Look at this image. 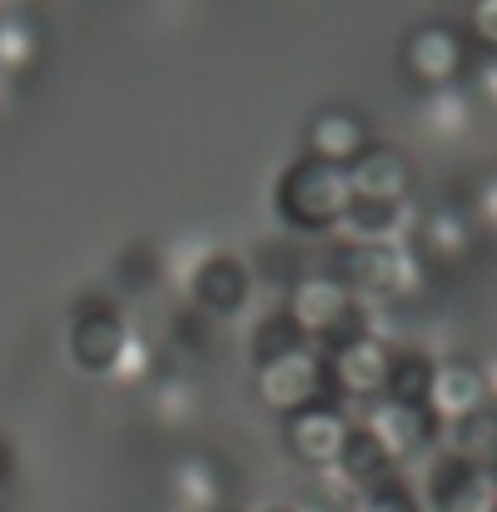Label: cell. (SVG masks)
<instances>
[{"instance_id": "2", "label": "cell", "mask_w": 497, "mask_h": 512, "mask_svg": "<svg viewBox=\"0 0 497 512\" xmlns=\"http://www.w3.org/2000/svg\"><path fill=\"white\" fill-rule=\"evenodd\" d=\"M348 174L324 160H294L274 184V214L294 234H333L338 214L348 209Z\"/></svg>"}, {"instance_id": "23", "label": "cell", "mask_w": 497, "mask_h": 512, "mask_svg": "<svg viewBox=\"0 0 497 512\" xmlns=\"http://www.w3.org/2000/svg\"><path fill=\"white\" fill-rule=\"evenodd\" d=\"M423 120L433 135H463L473 125V95L463 85H448V90H428L423 95Z\"/></svg>"}, {"instance_id": "24", "label": "cell", "mask_w": 497, "mask_h": 512, "mask_svg": "<svg viewBox=\"0 0 497 512\" xmlns=\"http://www.w3.org/2000/svg\"><path fill=\"white\" fill-rule=\"evenodd\" d=\"M348 512H423V503H418V493L403 478H388V483H378L368 493H353Z\"/></svg>"}, {"instance_id": "21", "label": "cell", "mask_w": 497, "mask_h": 512, "mask_svg": "<svg viewBox=\"0 0 497 512\" xmlns=\"http://www.w3.org/2000/svg\"><path fill=\"white\" fill-rule=\"evenodd\" d=\"M294 348H309V343L289 324L284 309H269V314L249 329V358H254V368H264V363H274V358H284V353H294Z\"/></svg>"}, {"instance_id": "12", "label": "cell", "mask_w": 497, "mask_h": 512, "mask_svg": "<svg viewBox=\"0 0 497 512\" xmlns=\"http://www.w3.org/2000/svg\"><path fill=\"white\" fill-rule=\"evenodd\" d=\"M130 339V324L120 319V309L110 299H85L75 309V324H70V358L80 373H110L120 343Z\"/></svg>"}, {"instance_id": "15", "label": "cell", "mask_w": 497, "mask_h": 512, "mask_svg": "<svg viewBox=\"0 0 497 512\" xmlns=\"http://www.w3.org/2000/svg\"><path fill=\"white\" fill-rule=\"evenodd\" d=\"M418 214L408 204H368V199H348V209L338 214L333 234L338 244H408L413 239Z\"/></svg>"}, {"instance_id": "29", "label": "cell", "mask_w": 497, "mask_h": 512, "mask_svg": "<svg viewBox=\"0 0 497 512\" xmlns=\"http://www.w3.org/2000/svg\"><path fill=\"white\" fill-rule=\"evenodd\" d=\"M269 512H309V508H269Z\"/></svg>"}, {"instance_id": "26", "label": "cell", "mask_w": 497, "mask_h": 512, "mask_svg": "<svg viewBox=\"0 0 497 512\" xmlns=\"http://www.w3.org/2000/svg\"><path fill=\"white\" fill-rule=\"evenodd\" d=\"M204 339H209V319H204V314H194V309H179V314H174V343L199 348Z\"/></svg>"}, {"instance_id": "17", "label": "cell", "mask_w": 497, "mask_h": 512, "mask_svg": "<svg viewBox=\"0 0 497 512\" xmlns=\"http://www.w3.org/2000/svg\"><path fill=\"white\" fill-rule=\"evenodd\" d=\"M433 353L428 348H393L388 353V373H383V393L388 403H408V408H423L428 403V383H433Z\"/></svg>"}, {"instance_id": "18", "label": "cell", "mask_w": 497, "mask_h": 512, "mask_svg": "<svg viewBox=\"0 0 497 512\" xmlns=\"http://www.w3.org/2000/svg\"><path fill=\"white\" fill-rule=\"evenodd\" d=\"M333 473L348 483V493H368V488H378V483L398 478V468L373 448V438H368L358 423H353V433H348V443H343V453H338Z\"/></svg>"}, {"instance_id": "22", "label": "cell", "mask_w": 497, "mask_h": 512, "mask_svg": "<svg viewBox=\"0 0 497 512\" xmlns=\"http://www.w3.org/2000/svg\"><path fill=\"white\" fill-rule=\"evenodd\" d=\"M443 433H448V438H443V453H458V458H468V463H488V458H493V433H497L493 408H478V413L448 423Z\"/></svg>"}, {"instance_id": "8", "label": "cell", "mask_w": 497, "mask_h": 512, "mask_svg": "<svg viewBox=\"0 0 497 512\" xmlns=\"http://www.w3.org/2000/svg\"><path fill=\"white\" fill-rule=\"evenodd\" d=\"M254 383H259V398L274 408V413H299L309 403L324 398L329 388V373H324V353L319 348H294L264 368H254Z\"/></svg>"}, {"instance_id": "5", "label": "cell", "mask_w": 497, "mask_h": 512, "mask_svg": "<svg viewBox=\"0 0 497 512\" xmlns=\"http://www.w3.org/2000/svg\"><path fill=\"white\" fill-rule=\"evenodd\" d=\"M184 284H189V309L204 314L209 324L214 319H229L249 304L254 294V274L244 259L224 254V249H204L189 269H184Z\"/></svg>"}, {"instance_id": "6", "label": "cell", "mask_w": 497, "mask_h": 512, "mask_svg": "<svg viewBox=\"0 0 497 512\" xmlns=\"http://www.w3.org/2000/svg\"><path fill=\"white\" fill-rule=\"evenodd\" d=\"M423 512H497L493 463H468L458 453H438L423 478Z\"/></svg>"}, {"instance_id": "14", "label": "cell", "mask_w": 497, "mask_h": 512, "mask_svg": "<svg viewBox=\"0 0 497 512\" xmlns=\"http://www.w3.org/2000/svg\"><path fill=\"white\" fill-rule=\"evenodd\" d=\"M473 239H478L473 219L458 204H438V209H428L413 224V239L408 244H413V254L423 264H463L473 254Z\"/></svg>"}, {"instance_id": "3", "label": "cell", "mask_w": 497, "mask_h": 512, "mask_svg": "<svg viewBox=\"0 0 497 512\" xmlns=\"http://www.w3.org/2000/svg\"><path fill=\"white\" fill-rule=\"evenodd\" d=\"M289 324L304 334V343H338L348 334H363L368 329V309L333 279V274H304L289 284V304H284Z\"/></svg>"}, {"instance_id": "30", "label": "cell", "mask_w": 497, "mask_h": 512, "mask_svg": "<svg viewBox=\"0 0 497 512\" xmlns=\"http://www.w3.org/2000/svg\"><path fill=\"white\" fill-rule=\"evenodd\" d=\"M219 512H224V508H219Z\"/></svg>"}, {"instance_id": "28", "label": "cell", "mask_w": 497, "mask_h": 512, "mask_svg": "<svg viewBox=\"0 0 497 512\" xmlns=\"http://www.w3.org/2000/svg\"><path fill=\"white\" fill-rule=\"evenodd\" d=\"M10 473H15V448H10V438L0 433V488L10 483Z\"/></svg>"}, {"instance_id": "13", "label": "cell", "mask_w": 497, "mask_h": 512, "mask_svg": "<svg viewBox=\"0 0 497 512\" xmlns=\"http://www.w3.org/2000/svg\"><path fill=\"white\" fill-rule=\"evenodd\" d=\"M423 408L438 418V428H448V423L488 408V373L473 358H443V363H433V383H428V403Z\"/></svg>"}, {"instance_id": "4", "label": "cell", "mask_w": 497, "mask_h": 512, "mask_svg": "<svg viewBox=\"0 0 497 512\" xmlns=\"http://www.w3.org/2000/svg\"><path fill=\"white\" fill-rule=\"evenodd\" d=\"M403 70L423 90L463 85L468 75V35L448 20H423L403 35Z\"/></svg>"}, {"instance_id": "27", "label": "cell", "mask_w": 497, "mask_h": 512, "mask_svg": "<svg viewBox=\"0 0 497 512\" xmlns=\"http://www.w3.org/2000/svg\"><path fill=\"white\" fill-rule=\"evenodd\" d=\"M473 35H478L483 50H493L497 45V0H483V5L473 10Z\"/></svg>"}, {"instance_id": "19", "label": "cell", "mask_w": 497, "mask_h": 512, "mask_svg": "<svg viewBox=\"0 0 497 512\" xmlns=\"http://www.w3.org/2000/svg\"><path fill=\"white\" fill-rule=\"evenodd\" d=\"M40 60V25L30 10H0V75H25Z\"/></svg>"}, {"instance_id": "25", "label": "cell", "mask_w": 497, "mask_h": 512, "mask_svg": "<svg viewBox=\"0 0 497 512\" xmlns=\"http://www.w3.org/2000/svg\"><path fill=\"white\" fill-rule=\"evenodd\" d=\"M150 373H155V343L145 339V334H130V339L120 343V353H115V363H110L105 378H115V383H140V378H150Z\"/></svg>"}, {"instance_id": "11", "label": "cell", "mask_w": 497, "mask_h": 512, "mask_svg": "<svg viewBox=\"0 0 497 512\" xmlns=\"http://www.w3.org/2000/svg\"><path fill=\"white\" fill-rule=\"evenodd\" d=\"M348 194L353 199H368V204H408L413 194V165L398 145H363L348 165Z\"/></svg>"}, {"instance_id": "20", "label": "cell", "mask_w": 497, "mask_h": 512, "mask_svg": "<svg viewBox=\"0 0 497 512\" xmlns=\"http://www.w3.org/2000/svg\"><path fill=\"white\" fill-rule=\"evenodd\" d=\"M174 498L179 508L189 512H219V498H224V478L209 458H179L174 463Z\"/></svg>"}, {"instance_id": "9", "label": "cell", "mask_w": 497, "mask_h": 512, "mask_svg": "<svg viewBox=\"0 0 497 512\" xmlns=\"http://www.w3.org/2000/svg\"><path fill=\"white\" fill-rule=\"evenodd\" d=\"M388 353L393 343L383 334H348L324 348V373H329V388L343 398H378L383 393V373H388Z\"/></svg>"}, {"instance_id": "1", "label": "cell", "mask_w": 497, "mask_h": 512, "mask_svg": "<svg viewBox=\"0 0 497 512\" xmlns=\"http://www.w3.org/2000/svg\"><path fill=\"white\" fill-rule=\"evenodd\" d=\"M333 279L363 304V299H413L428 284V264L413 254V244H338Z\"/></svg>"}, {"instance_id": "16", "label": "cell", "mask_w": 497, "mask_h": 512, "mask_svg": "<svg viewBox=\"0 0 497 512\" xmlns=\"http://www.w3.org/2000/svg\"><path fill=\"white\" fill-rule=\"evenodd\" d=\"M368 145V130H363V120L353 115V110H319L314 120H309V130H304V155L309 160H324V165H348L358 150Z\"/></svg>"}, {"instance_id": "10", "label": "cell", "mask_w": 497, "mask_h": 512, "mask_svg": "<svg viewBox=\"0 0 497 512\" xmlns=\"http://www.w3.org/2000/svg\"><path fill=\"white\" fill-rule=\"evenodd\" d=\"M348 433H353V418L333 398H319V403H309V408L284 418V448L299 463H309V468H333L343 443H348Z\"/></svg>"}, {"instance_id": "7", "label": "cell", "mask_w": 497, "mask_h": 512, "mask_svg": "<svg viewBox=\"0 0 497 512\" xmlns=\"http://www.w3.org/2000/svg\"><path fill=\"white\" fill-rule=\"evenodd\" d=\"M358 428L373 438V448H378L393 468H403V463H413L418 453H428V448L438 443V433H443L428 408H408V403H388V398L368 403V413H363Z\"/></svg>"}]
</instances>
